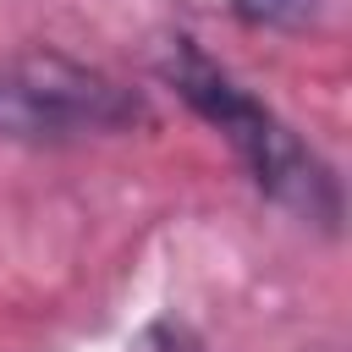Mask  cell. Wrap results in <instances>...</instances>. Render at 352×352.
<instances>
[{
  "label": "cell",
  "instance_id": "cell-1",
  "mask_svg": "<svg viewBox=\"0 0 352 352\" xmlns=\"http://www.w3.org/2000/svg\"><path fill=\"white\" fill-rule=\"evenodd\" d=\"M160 66H165V77L176 82V94L231 138V148H236L242 165L253 170L258 192H270L275 204H286V209L302 214V220L336 226V214H341L336 176H330V165H324L286 121H275L253 94H242L192 38H170Z\"/></svg>",
  "mask_w": 352,
  "mask_h": 352
},
{
  "label": "cell",
  "instance_id": "cell-2",
  "mask_svg": "<svg viewBox=\"0 0 352 352\" xmlns=\"http://www.w3.org/2000/svg\"><path fill=\"white\" fill-rule=\"evenodd\" d=\"M143 116V99L66 55H6L0 60V138L66 143L82 132H121Z\"/></svg>",
  "mask_w": 352,
  "mask_h": 352
},
{
  "label": "cell",
  "instance_id": "cell-3",
  "mask_svg": "<svg viewBox=\"0 0 352 352\" xmlns=\"http://www.w3.org/2000/svg\"><path fill=\"white\" fill-rule=\"evenodd\" d=\"M314 0H236V16L242 22H258V28H297L308 22Z\"/></svg>",
  "mask_w": 352,
  "mask_h": 352
},
{
  "label": "cell",
  "instance_id": "cell-4",
  "mask_svg": "<svg viewBox=\"0 0 352 352\" xmlns=\"http://www.w3.org/2000/svg\"><path fill=\"white\" fill-rule=\"evenodd\" d=\"M126 352H198L176 324H148V330H138L132 341H126Z\"/></svg>",
  "mask_w": 352,
  "mask_h": 352
}]
</instances>
